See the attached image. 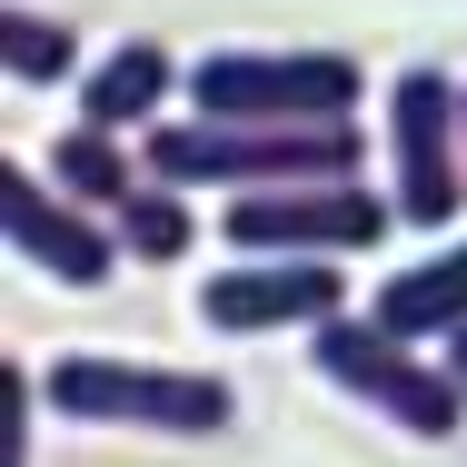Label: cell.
Listing matches in <instances>:
<instances>
[{
	"instance_id": "6da1fadb",
	"label": "cell",
	"mask_w": 467,
	"mask_h": 467,
	"mask_svg": "<svg viewBox=\"0 0 467 467\" xmlns=\"http://www.w3.org/2000/svg\"><path fill=\"white\" fill-rule=\"evenodd\" d=\"M50 408L80 418V428H150V438H219L239 418L229 378L209 368H150V358H99V348H70L40 368Z\"/></svg>"
},
{
	"instance_id": "7a4b0ae2",
	"label": "cell",
	"mask_w": 467,
	"mask_h": 467,
	"mask_svg": "<svg viewBox=\"0 0 467 467\" xmlns=\"http://www.w3.org/2000/svg\"><path fill=\"white\" fill-rule=\"evenodd\" d=\"M199 119L239 130H338L358 119V60L348 50H209L189 70Z\"/></svg>"
},
{
	"instance_id": "3957f363",
	"label": "cell",
	"mask_w": 467,
	"mask_h": 467,
	"mask_svg": "<svg viewBox=\"0 0 467 467\" xmlns=\"http://www.w3.org/2000/svg\"><path fill=\"white\" fill-rule=\"evenodd\" d=\"M388 199L398 229H448L467 209V80L448 70L388 80Z\"/></svg>"
},
{
	"instance_id": "277c9868",
	"label": "cell",
	"mask_w": 467,
	"mask_h": 467,
	"mask_svg": "<svg viewBox=\"0 0 467 467\" xmlns=\"http://www.w3.org/2000/svg\"><path fill=\"white\" fill-rule=\"evenodd\" d=\"M308 358L328 388H348L358 408H378L388 428H408V438H448L467 418V388L448 378V358H428V348H408V338H388L368 308H348V318H328L318 338H308Z\"/></svg>"
},
{
	"instance_id": "5b68a950",
	"label": "cell",
	"mask_w": 467,
	"mask_h": 467,
	"mask_svg": "<svg viewBox=\"0 0 467 467\" xmlns=\"http://www.w3.org/2000/svg\"><path fill=\"white\" fill-rule=\"evenodd\" d=\"M398 229V199L368 180H318V189H249L229 199L219 239L239 259H348V249H378Z\"/></svg>"
},
{
	"instance_id": "8992f818",
	"label": "cell",
	"mask_w": 467,
	"mask_h": 467,
	"mask_svg": "<svg viewBox=\"0 0 467 467\" xmlns=\"http://www.w3.org/2000/svg\"><path fill=\"white\" fill-rule=\"evenodd\" d=\"M199 318L219 338H269V328H328L348 318V279L338 259H229L219 279H199Z\"/></svg>"
},
{
	"instance_id": "52a82bcc",
	"label": "cell",
	"mask_w": 467,
	"mask_h": 467,
	"mask_svg": "<svg viewBox=\"0 0 467 467\" xmlns=\"http://www.w3.org/2000/svg\"><path fill=\"white\" fill-rule=\"evenodd\" d=\"M0 239H10V259H30L40 279H60V288H99L119 269V229H99L80 199L40 189L30 160H0Z\"/></svg>"
},
{
	"instance_id": "ba28073f",
	"label": "cell",
	"mask_w": 467,
	"mask_h": 467,
	"mask_svg": "<svg viewBox=\"0 0 467 467\" xmlns=\"http://www.w3.org/2000/svg\"><path fill=\"white\" fill-rule=\"evenodd\" d=\"M170 90H189V70L160 50V40H119V50H99L90 70H80V130H109V140H150L160 130V109Z\"/></svg>"
},
{
	"instance_id": "9c48e42d",
	"label": "cell",
	"mask_w": 467,
	"mask_h": 467,
	"mask_svg": "<svg viewBox=\"0 0 467 467\" xmlns=\"http://www.w3.org/2000/svg\"><path fill=\"white\" fill-rule=\"evenodd\" d=\"M368 318L388 328V338H408V348H448V338H467V239H448L438 259H418V269H398V279L368 298Z\"/></svg>"
},
{
	"instance_id": "30bf717a",
	"label": "cell",
	"mask_w": 467,
	"mask_h": 467,
	"mask_svg": "<svg viewBox=\"0 0 467 467\" xmlns=\"http://www.w3.org/2000/svg\"><path fill=\"white\" fill-rule=\"evenodd\" d=\"M140 180H150L140 150H119L109 130H60V140H50V189L80 199L90 219H119V209L140 199Z\"/></svg>"
},
{
	"instance_id": "8fae6325",
	"label": "cell",
	"mask_w": 467,
	"mask_h": 467,
	"mask_svg": "<svg viewBox=\"0 0 467 467\" xmlns=\"http://www.w3.org/2000/svg\"><path fill=\"white\" fill-rule=\"evenodd\" d=\"M119 229V259H150V269H170V259H189V239H199V199L170 180H140V199L109 219Z\"/></svg>"
},
{
	"instance_id": "7c38bea8",
	"label": "cell",
	"mask_w": 467,
	"mask_h": 467,
	"mask_svg": "<svg viewBox=\"0 0 467 467\" xmlns=\"http://www.w3.org/2000/svg\"><path fill=\"white\" fill-rule=\"evenodd\" d=\"M0 70H10V80H30V90L80 80V40H70L60 20H40V10H0Z\"/></svg>"
},
{
	"instance_id": "4fadbf2b",
	"label": "cell",
	"mask_w": 467,
	"mask_h": 467,
	"mask_svg": "<svg viewBox=\"0 0 467 467\" xmlns=\"http://www.w3.org/2000/svg\"><path fill=\"white\" fill-rule=\"evenodd\" d=\"M40 398H50V388L20 368V358L0 368V467H30V408H40Z\"/></svg>"
},
{
	"instance_id": "5bb4252c",
	"label": "cell",
	"mask_w": 467,
	"mask_h": 467,
	"mask_svg": "<svg viewBox=\"0 0 467 467\" xmlns=\"http://www.w3.org/2000/svg\"><path fill=\"white\" fill-rule=\"evenodd\" d=\"M448 378H458V388H467V338H448Z\"/></svg>"
}]
</instances>
